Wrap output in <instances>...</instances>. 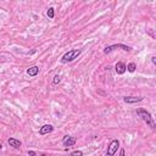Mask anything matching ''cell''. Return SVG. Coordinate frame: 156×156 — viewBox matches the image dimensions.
I'll use <instances>...</instances> for the list:
<instances>
[{
	"mask_svg": "<svg viewBox=\"0 0 156 156\" xmlns=\"http://www.w3.org/2000/svg\"><path fill=\"white\" fill-rule=\"evenodd\" d=\"M47 15L49 18H54L55 16V12H54V7H49V10L47 11Z\"/></svg>",
	"mask_w": 156,
	"mask_h": 156,
	"instance_id": "obj_12",
	"label": "cell"
},
{
	"mask_svg": "<svg viewBox=\"0 0 156 156\" xmlns=\"http://www.w3.org/2000/svg\"><path fill=\"white\" fill-rule=\"evenodd\" d=\"M151 62H153L154 65L156 64V57H155V56H153V57H151Z\"/></svg>",
	"mask_w": 156,
	"mask_h": 156,
	"instance_id": "obj_16",
	"label": "cell"
},
{
	"mask_svg": "<svg viewBox=\"0 0 156 156\" xmlns=\"http://www.w3.org/2000/svg\"><path fill=\"white\" fill-rule=\"evenodd\" d=\"M69 156H83V153H82L81 150H76V151H72Z\"/></svg>",
	"mask_w": 156,
	"mask_h": 156,
	"instance_id": "obj_13",
	"label": "cell"
},
{
	"mask_svg": "<svg viewBox=\"0 0 156 156\" xmlns=\"http://www.w3.org/2000/svg\"><path fill=\"white\" fill-rule=\"evenodd\" d=\"M137 115L139 117L142 118L143 121H144L147 126H150V128H153V129H155V127H156V125H155V121H154V117L151 116V113L149 112V111H146L145 109H138L137 110Z\"/></svg>",
	"mask_w": 156,
	"mask_h": 156,
	"instance_id": "obj_1",
	"label": "cell"
},
{
	"mask_svg": "<svg viewBox=\"0 0 156 156\" xmlns=\"http://www.w3.org/2000/svg\"><path fill=\"white\" fill-rule=\"evenodd\" d=\"M1 149H3V145H1V144H0V150H1Z\"/></svg>",
	"mask_w": 156,
	"mask_h": 156,
	"instance_id": "obj_18",
	"label": "cell"
},
{
	"mask_svg": "<svg viewBox=\"0 0 156 156\" xmlns=\"http://www.w3.org/2000/svg\"><path fill=\"white\" fill-rule=\"evenodd\" d=\"M52 130H54V127H52L51 125H44L43 127H40V129H39V134H40V135H45V134L51 133Z\"/></svg>",
	"mask_w": 156,
	"mask_h": 156,
	"instance_id": "obj_7",
	"label": "cell"
},
{
	"mask_svg": "<svg viewBox=\"0 0 156 156\" xmlns=\"http://www.w3.org/2000/svg\"><path fill=\"white\" fill-rule=\"evenodd\" d=\"M115 69H116V72H117V75H123L126 71H127V68H126V65L123 64V62H117L116 64V66H115Z\"/></svg>",
	"mask_w": 156,
	"mask_h": 156,
	"instance_id": "obj_9",
	"label": "cell"
},
{
	"mask_svg": "<svg viewBox=\"0 0 156 156\" xmlns=\"http://www.w3.org/2000/svg\"><path fill=\"white\" fill-rule=\"evenodd\" d=\"M62 144L64 146H73L76 144V138L71 137V135H65L62 139Z\"/></svg>",
	"mask_w": 156,
	"mask_h": 156,
	"instance_id": "obj_5",
	"label": "cell"
},
{
	"mask_svg": "<svg viewBox=\"0 0 156 156\" xmlns=\"http://www.w3.org/2000/svg\"><path fill=\"white\" fill-rule=\"evenodd\" d=\"M60 81H61L60 76H59V75H56V76L54 77V81H52V83H54V84H57V83H60Z\"/></svg>",
	"mask_w": 156,
	"mask_h": 156,
	"instance_id": "obj_14",
	"label": "cell"
},
{
	"mask_svg": "<svg viewBox=\"0 0 156 156\" xmlns=\"http://www.w3.org/2000/svg\"><path fill=\"white\" fill-rule=\"evenodd\" d=\"M116 49H122V50H125V51H130V50H132V48L128 47V45H125V44H115V45L106 47V48L104 49V52H105V54H110L111 51L116 50Z\"/></svg>",
	"mask_w": 156,
	"mask_h": 156,
	"instance_id": "obj_3",
	"label": "cell"
},
{
	"mask_svg": "<svg viewBox=\"0 0 156 156\" xmlns=\"http://www.w3.org/2000/svg\"><path fill=\"white\" fill-rule=\"evenodd\" d=\"M28 156H37V153L33 150H28Z\"/></svg>",
	"mask_w": 156,
	"mask_h": 156,
	"instance_id": "obj_15",
	"label": "cell"
},
{
	"mask_svg": "<svg viewBox=\"0 0 156 156\" xmlns=\"http://www.w3.org/2000/svg\"><path fill=\"white\" fill-rule=\"evenodd\" d=\"M120 147V142L117 139H113L111 140V143L107 146V153H106V156H113L115 154L117 153V149Z\"/></svg>",
	"mask_w": 156,
	"mask_h": 156,
	"instance_id": "obj_4",
	"label": "cell"
},
{
	"mask_svg": "<svg viewBox=\"0 0 156 156\" xmlns=\"http://www.w3.org/2000/svg\"><path fill=\"white\" fill-rule=\"evenodd\" d=\"M120 156H125V150L123 149H121V151H120Z\"/></svg>",
	"mask_w": 156,
	"mask_h": 156,
	"instance_id": "obj_17",
	"label": "cell"
},
{
	"mask_svg": "<svg viewBox=\"0 0 156 156\" xmlns=\"http://www.w3.org/2000/svg\"><path fill=\"white\" fill-rule=\"evenodd\" d=\"M81 52H82V51L79 50V49H73V50L67 51L66 54L61 57V62H62V64L71 62V61H73L75 59H77V57L81 55Z\"/></svg>",
	"mask_w": 156,
	"mask_h": 156,
	"instance_id": "obj_2",
	"label": "cell"
},
{
	"mask_svg": "<svg viewBox=\"0 0 156 156\" xmlns=\"http://www.w3.org/2000/svg\"><path fill=\"white\" fill-rule=\"evenodd\" d=\"M126 68L128 69L129 72H134L135 68H137V65H135L134 62H130V64H128V66H126Z\"/></svg>",
	"mask_w": 156,
	"mask_h": 156,
	"instance_id": "obj_11",
	"label": "cell"
},
{
	"mask_svg": "<svg viewBox=\"0 0 156 156\" xmlns=\"http://www.w3.org/2000/svg\"><path fill=\"white\" fill-rule=\"evenodd\" d=\"M39 73V67L38 66H33V67H29L27 69V75L29 77H34Z\"/></svg>",
	"mask_w": 156,
	"mask_h": 156,
	"instance_id": "obj_10",
	"label": "cell"
},
{
	"mask_svg": "<svg viewBox=\"0 0 156 156\" xmlns=\"http://www.w3.org/2000/svg\"><path fill=\"white\" fill-rule=\"evenodd\" d=\"M7 143H9V145L12 146V147H15V149H20L22 145V143L18 140V139H16V138H9V140H7Z\"/></svg>",
	"mask_w": 156,
	"mask_h": 156,
	"instance_id": "obj_8",
	"label": "cell"
},
{
	"mask_svg": "<svg viewBox=\"0 0 156 156\" xmlns=\"http://www.w3.org/2000/svg\"><path fill=\"white\" fill-rule=\"evenodd\" d=\"M144 98L142 96H126L123 98V101L127 102V104H135V102H139V101H143Z\"/></svg>",
	"mask_w": 156,
	"mask_h": 156,
	"instance_id": "obj_6",
	"label": "cell"
}]
</instances>
